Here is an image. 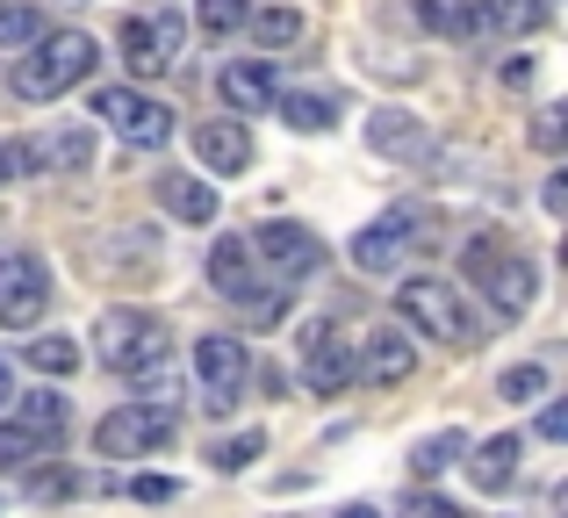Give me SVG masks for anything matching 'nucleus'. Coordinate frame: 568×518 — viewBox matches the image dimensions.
<instances>
[{"instance_id": "72a5a7b5", "label": "nucleus", "mask_w": 568, "mask_h": 518, "mask_svg": "<svg viewBox=\"0 0 568 518\" xmlns=\"http://www.w3.org/2000/svg\"><path fill=\"white\" fill-rule=\"evenodd\" d=\"M403 518H460V511L446 505V497H410V505H403Z\"/></svg>"}, {"instance_id": "f704fd0d", "label": "nucleus", "mask_w": 568, "mask_h": 518, "mask_svg": "<svg viewBox=\"0 0 568 518\" xmlns=\"http://www.w3.org/2000/svg\"><path fill=\"white\" fill-rule=\"evenodd\" d=\"M540 439H568V410L547 404V396H540Z\"/></svg>"}, {"instance_id": "ddd939ff", "label": "nucleus", "mask_w": 568, "mask_h": 518, "mask_svg": "<svg viewBox=\"0 0 568 518\" xmlns=\"http://www.w3.org/2000/svg\"><path fill=\"white\" fill-rule=\"evenodd\" d=\"M216 94H223V109H231V115H266V109H274V94H281L274 58H223Z\"/></svg>"}, {"instance_id": "6ab92c4d", "label": "nucleus", "mask_w": 568, "mask_h": 518, "mask_svg": "<svg viewBox=\"0 0 568 518\" xmlns=\"http://www.w3.org/2000/svg\"><path fill=\"white\" fill-rule=\"evenodd\" d=\"M159 202H166V216H181V224H216V187H209L202 173H159Z\"/></svg>"}, {"instance_id": "a878e982", "label": "nucleus", "mask_w": 568, "mask_h": 518, "mask_svg": "<svg viewBox=\"0 0 568 518\" xmlns=\"http://www.w3.org/2000/svg\"><path fill=\"white\" fill-rule=\"evenodd\" d=\"M260 454H266V433H231V439L209 447V468H216V476H237V468H252Z\"/></svg>"}, {"instance_id": "bb28decb", "label": "nucleus", "mask_w": 568, "mask_h": 518, "mask_svg": "<svg viewBox=\"0 0 568 518\" xmlns=\"http://www.w3.org/2000/svg\"><path fill=\"white\" fill-rule=\"evenodd\" d=\"M497 389H504V404H540V396H547V367L540 360H511Z\"/></svg>"}, {"instance_id": "2eb2a0df", "label": "nucleus", "mask_w": 568, "mask_h": 518, "mask_svg": "<svg viewBox=\"0 0 568 518\" xmlns=\"http://www.w3.org/2000/svg\"><path fill=\"white\" fill-rule=\"evenodd\" d=\"M417 353H410V332H396V324H382V332H367V346L353 353V375L375 382V389H396V382H410Z\"/></svg>"}, {"instance_id": "cd10ccee", "label": "nucleus", "mask_w": 568, "mask_h": 518, "mask_svg": "<svg viewBox=\"0 0 568 518\" xmlns=\"http://www.w3.org/2000/svg\"><path fill=\"white\" fill-rule=\"evenodd\" d=\"M37 29H43V14L29 0H0V51H22Z\"/></svg>"}, {"instance_id": "c85d7f7f", "label": "nucleus", "mask_w": 568, "mask_h": 518, "mask_svg": "<svg viewBox=\"0 0 568 518\" xmlns=\"http://www.w3.org/2000/svg\"><path fill=\"white\" fill-rule=\"evenodd\" d=\"M43 144H51V166H65V173L94 166V130H58V138H43Z\"/></svg>"}, {"instance_id": "393cba45", "label": "nucleus", "mask_w": 568, "mask_h": 518, "mask_svg": "<svg viewBox=\"0 0 568 518\" xmlns=\"http://www.w3.org/2000/svg\"><path fill=\"white\" fill-rule=\"evenodd\" d=\"M245 29L266 43V51H288V43L303 37V14H295V8H252V14H245Z\"/></svg>"}, {"instance_id": "473e14b6", "label": "nucleus", "mask_w": 568, "mask_h": 518, "mask_svg": "<svg viewBox=\"0 0 568 518\" xmlns=\"http://www.w3.org/2000/svg\"><path fill=\"white\" fill-rule=\"evenodd\" d=\"M532 144H540V152H561V109H540V115H532Z\"/></svg>"}, {"instance_id": "4468645a", "label": "nucleus", "mask_w": 568, "mask_h": 518, "mask_svg": "<svg viewBox=\"0 0 568 518\" xmlns=\"http://www.w3.org/2000/svg\"><path fill=\"white\" fill-rule=\"evenodd\" d=\"M303 382H310L317 396H338V389L353 382V353H346V338H338L324 317L303 324Z\"/></svg>"}, {"instance_id": "0eeeda50", "label": "nucleus", "mask_w": 568, "mask_h": 518, "mask_svg": "<svg viewBox=\"0 0 568 518\" xmlns=\"http://www.w3.org/2000/svg\"><path fill=\"white\" fill-rule=\"evenodd\" d=\"M432 245H439V216L432 210H388L353 238V266L361 274H396L410 253H432Z\"/></svg>"}, {"instance_id": "4c0bfd02", "label": "nucleus", "mask_w": 568, "mask_h": 518, "mask_svg": "<svg viewBox=\"0 0 568 518\" xmlns=\"http://www.w3.org/2000/svg\"><path fill=\"white\" fill-rule=\"evenodd\" d=\"M8 396H14V375H8V360H0V410H8Z\"/></svg>"}, {"instance_id": "423d86ee", "label": "nucleus", "mask_w": 568, "mask_h": 518, "mask_svg": "<svg viewBox=\"0 0 568 518\" xmlns=\"http://www.w3.org/2000/svg\"><path fill=\"white\" fill-rule=\"evenodd\" d=\"M173 433H181V410L173 404H115L109 418L94 425V454L101 461H144V454L173 447Z\"/></svg>"}, {"instance_id": "9d476101", "label": "nucleus", "mask_w": 568, "mask_h": 518, "mask_svg": "<svg viewBox=\"0 0 568 518\" xmlns=\"http://www.w3.org/2000/svg\"><path fill=\"white\" fill-rule=\"evenodd\" d=\"M245 245H252V260L266 266V281H281V288H295V281H310L324 266V238L303 231V224H288V216H281V224H260Z\"/></svg>"}, {"instance_id": "412c9836", "label": "nucleus", "mask_w": 568, "mask_h": 518, "mask_svg": "<svg viewBox=\"0 0 568 518\" xmlns=\"http://www.w3.org/2000/svg\"><path fill=\"white\" fill-rule=\"evenodd\" d=\"M460 454H468V433H460V425H446V433H432V439H417V447H410V476L432 483V476H446Z\"/></svg>"}, {"instance_id": "b1692460", "label": "nucleus", "mask_w": 568, "mask_h": 518, "mask_svg": "<svg viewBox=\"0 0 568 518\" xmlns=\"http://www.w3.org/2000/svg\"><path fill=\"white\" fill-rule=\"evenodd\" d=\"M51 439H37V433H22V425L14 418H0V476H8V468H37V461H51Z\"/></svg>"}, {"instance_id": "6e6552de", "label": "nucleus", "mask_w": 568, "mask_h": 518, "mask_svg": "<svg viewBox=\"0 0 568 518\" xmlns=\"http://www.w3.org/2000/svg\"><path fill=\"white\" fill-rule=\"evenodd\" d=\"M209 281H216V295L237 303L245 317H281V309H288V288L260 274V260H252L245 238H216L209 245Z\"/></svg>"}, {"instance_id": "e433bc0d", "label": "nucleus", "mask_w": 568, "mask_h": 518, "mask_svg": "<svg viewBox=\"0 0 568 518\" xmlns=\"http://www.w3.org/2000/svg\"><path fill=\"white\" fill-rule=\"evenodd\" d=\"M22 181V166H14V138H0V187Z\"/></svg>"}, {"instance_id": "dca6fc26", "label": "nucleus", "mask_w": 568, "mask_h": 518, "mask_svg": "<svg viewBox=\"0 0 568 518\" xmlns=\"http://www.w3.org/2000/svg\"><path fill=\"white\" fill-rule=\"evenodd\" d=\"M460 461H468V483L483 497H504L518 483V461H526V439L518 433H497V439H483V447H475L468 439V454H460Z\"/></svg>"}, {"instance_id": "7c9ffc66", "label": "nucleus", "mask_w": 568, "mask_h": 518, "mask_svg": "<svg viewBox=\"0 0 568 518\" xmlns=\"http://www.w3.org/2000/svg\"><path fill=\"white\" fill-rule=\"evenodd\" d=\"M72 490H80V476H65V468H51V476H29V497H37V505H65Z\"/></svg>"}, {"instance_id": "5701e85b", "label": "nucleus", "mask_w": 568, "mask_h": 518, "mask_svg": "<svg viewBox=\"0 0 568 518\" xmlns=\"http://www.w3.org/2000/svg\"><path fill=\"white\" fill-rule=\"evenodd\" d=\"M29 367H37V375H51V382H65V375H80V346H72L65 332H43V338H29Z\"/></svg>"}, {"instance_id": "7ed1b4c3", "label": "nucleus", "mask_w": 568, "mask_h": 518, "mask_svg": "<svg viewBox=\"0 0 568 518\" xmlns=\"http://www.w3.org/2000/svg\"><path fill=\"white\" fill-rule=\"evenodd\" d=\"M396 317L410 324L417 338H432V346H475V317H468V303H460V288L454 281H439V274H403L396 281Z\"/></svg>"}, {"instance_id": "a211bd4d", "label": "nucleus", "mask_w": 568, "mask_h": 518, "mask_svg": "<svg viewBox=\"0 0 568 518\" xmlns=\"http://www.w3.org/2000/svg\"><path fill=\"white\" fill-rule=\"evenodd\" d=\"M8 418L22 425V433L51 439V447H65V433H72V404H65V389H22V396H8Z\"/></svg>"}, {"instance_id": "9b49d317", "label": "nucleus", "mask_w": 568, "mask_h": 518, "mask_svg": "<svg viewBox=\"0 0 568 518\" xmlns=\"http://www.w3.org/2000/svg\"><path fill=\"white\" fill-rule=\"evenodd\" d=\"M51 309V266L37 253H0V332H29Z\"/></svg>"}, {"instance_id": "20e7f679", "label": "nucleus", "mask_w": 568, "mask_h": 518, "mask_svg": "<svg viewBox=\"0 0 568 518\" xmlns=\"http://www.w3.org/2000/svg\"><path fill=\"white\" fill-rule=\"evenodd\" d=\"M94 338H101V367L109 375H152V367H166V353H173V332H166V317H152V309H101V324H94Z\"/></svg>"}, {"instance_id": "58836bf2", "label": "nucleus", "mask_w": 568, "mask_h": 518, "mask_svg": "<svg viewBox=\"0 0 568 518\" xmlns=\"http://www.w3.org/2000/svg\"><path fill=\"white\" fill-rule=\"evenodd\" d=\"M338 518H382V511H375V505H346Z\"/></svg>"}, {"instance_id": "4be33fe9", "label": "nucleus", "mask_w": 568, "mask_h": 518, "mask_svg": "<svg viewBox=\"0 0 568 518\" xmlns=\"http://www.w3.org/2000/svg\"><path fill=\"white\" fill-rule=\"evenodd\" d=\"M274 109H281V123H288V130H332L338 123V101L332 94H288V87H281Z\"/></svg>"}, {"instance_id": "c756f323", "label": "nucleus", "mask_w": 568, "mask_h": 518, "mask_svg": "<svg viewBox=\"0 0 568 518\" xmlns=\"http://www.w3.org/2000/svg\"><path fill=\"white\" fill-rule=\"evenodd\" d=\"M245 0H202V8H194V22H202V37H237V29H245Z\"/></svg>"}, {"instance_id": "39448f33", "label": "nucleus", "mask_w": 568, "mask_h": 518, "mask_svg": "<svg viewBox=\"0 0 568 518\" xmlns=\"http://www.w3.org/2000/svg\"><path fill=\"white\" fill-rule=\"evenodd\" d=\"M245 382H252V346L237 332L194 338V396H202L209 418H231V410L245 404Z\"/></svg>"}, {"instance_id": "c9c22d12", "label": "nucleus", "mask_w": 568, "mask_h": 518, "mask_svg": "<svg viewBox=\"0 0 568 518\" xmlns=\"http://www.w3.org/2000/svg\"><path fill=\"white\" fill-rule=\"evenodd\" d=\"M497 80H504V87H532V58H518V51H511V58L497 65Z\"/></svg>"}, {"instance_id": "aec40b11", "label": "nucleus", "mask_w": 568, "mask_h": 518, "mask_svg": "<svg viewBox=\"0 0 568 518\" xmlns=\"http://www.w3.org/2000/svg\"><path fill=\"white\" fill-rule=\"evenodd\" d=\"M367 144L388 152V159H410V166H425V159H432V138L417 130V115H396V109L367 123Z\"/></svg>"}, {"instance_id": "f03ea898", "label": "nucleus", "mask_w": 568, "mask_h": 518, "mask_svg": "<svg viewBox=\"0 0 568 518\" xmlns=\"http://www.w3.org/2000/svg\"><path fill=\"white\" fill-rule=\"evenodd\" d=\"M460 274L489 295L497 317H526L532 295H540V266L526 253H511V238H497V231H475V238L460 245Z\"/></svg>"}, {"instance_id": "f3484780", "label": "nucleus", "mask_w": 568, "mask_h": 518, "mask_svg": "<svg viewBox=\"0 0 568 518\" xmlns=\"http://www.w3.org/2000/svg\"><path fill=\"white\" fill-rule=\"evenodd\" d=\"M194 159H202L209 173H245L252 166V130L237 123V115H216V123L194 130Z\"/></svg>"}, {"instance_id": "2f4dec72", "label": "nucleus", "mask_w": 568, "mask_h": 518, "mask_svg": "<svg viewBox=\"0 0 568 518\" xmlns=\"http://www.w3.org/2000/svg\"><path fill=\"white\" fill-rule=\"evenodd\" d=\"M130 497H138V505H173L181 483H173V476H138V483H130Z\"/></svg>"}, {"instance_id": "ea45409f", "label": "nucleus", "mask_w": 568, "mask_h": 518, "mask_svg": "<svg viewBox=\"0 0 568 518\" xmlns=\"http://www.w3.org/2000/svg\"><path fill=\"white\" fill-rule=\"evenodd\" d=\"M410 8H417V14H425V8H439V0H410Z\"/></svg>"}, {"instance_id": "f257e3e1", "label": "nucleus", "mask_w": 568, "mask_h": 518, "mask_svg": "<svg viewBox=\"0 0 568 518\" xmlns=\"http://www.w3.org/2000/svg\"><path fill=\"white\" fill-rule=\"evenodd\" d=\"M22 51L29 58H14V72H8V87L22 101H58V94H72V87L101 65V43L87 37V29H51V37L37 29Z\"/></svg>"}, {"instance_id": "f8f14e48", "label": "nucleus", "mask_w": 568, "mask_h": 518, "mask_svg": "<svg viewBox=\"0 0 568 518\" xmlns=\"http://www.w3.org/2000/svg\"><path fill=\"white\" fill-rule=\"evenodd\" d=\"M181 43H187V22H181L173 8L130 14V22H123V65L138 72V80H159V72L181 58Z\"/></svg>"}, {"instance_id": "1a4fd4ad", "label": "nucleus", "mask_w": 568, "mask_h": 518, "mask_svg": "<svg viewBox=\"0 0 568 518\" xmlns=\"http://www.w3.org/2000/svg\"><path fill=\"white\" fill-rule=\"evenodd\" d=\"M94 115L130 144V152H159V144H173V109L152 101V94H138V87H94Z\"/></svg>"}]
</instances>
